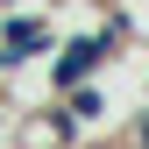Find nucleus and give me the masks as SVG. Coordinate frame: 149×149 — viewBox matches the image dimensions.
<instances>
[{
	"label": "nucleus",
	"instance_id": "f257e3e1",
	"mask_svg": "<svg viewBox=\"0 0 149 149\" xmlns=\"http://www.w3.org/2000/svg\"><path fill=\"white\" fill-rule=\"evenodd\" d=\"M107 50H114L107 36H85V43H71L64 57H57V85H85L92 71H100V57H107Z\"/></svg>",
	"mask_w": 149,
	"mask_h": 149
},
{
	"label": "nucleus",
	"instance_id": "f03ea898",
	"mask_svg": "<svg viewBox=\"0 0 149 149\" xmlns=\"http://www.w3.org/2000/svg\"><path fill=\"white\" fill-rule=\"evenodd\" d=\"M43 43H50V29H43V22H14L7 36H0V64H22V57H36Z\"/></svg>",
	"mask_w": 149,
	"mask_h": 149
}]
</instances>
